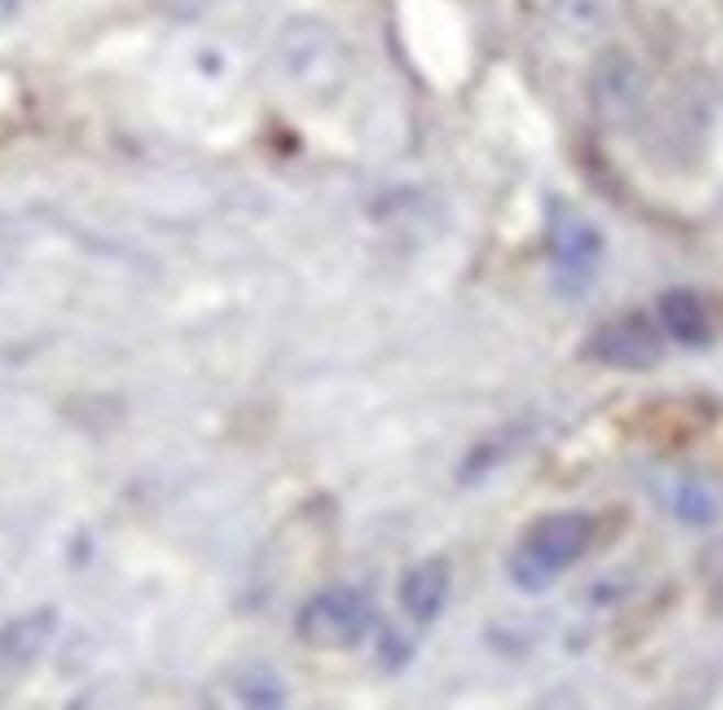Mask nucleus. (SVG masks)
Wrapping results in <instances>:
<instances>
[{
    "instance_id": "f257e3e1",
    "label": "nucleus",
    "mask_w": 723,
    "mask_h": 710,
    "mask_svg": "<svg viewBox=\"0 0 723 710\" xmlns=\"http://www.w3.org/2000/svg\"><path fill=\"white\" fill-rule=\"evenodd\" d=\"M271 67L285 80V89L311 107L342 102L355 80V54H351L346 36L333 23L311 19V14L280 23V32L271 41Z\"/></svg>"
},
{
    "instance_id": "f03ea898",
    "label": "nucleus",
    "mask_w": 723,
    "mask_h": 710,
    "mask_svg": "<svg viewBox=\"0 0 723 710\" xmlns=\"http://www.w3.org/2000/svg\"><path fill=\"white\" fill-rule=\"evenodd\" d=\"M594 542V520L581 511H555L529 524L520 546L511 551V581L520 590H546L555 586Z\"/></svg>"
},
{
    "instance_id": "7ed1b4c3",
    "label": "nucleus",
    "mask_w": 723,
    "mask_h": 710,
    "mask_svg": "<svg viewBox=\"0 0 723 710\" xmlns=\"http://www.w3.org/2000/svg\"><path fill=\"white\" fill-rule=\"evenodd\" d=\"M586 98L599 125L609 130H635L653 111V76L639 63L635 49L626 45H599L590 76H586Z\"/></svg>"
},
{
    "instance_id": "20e7f679",
    "label": "nucleus",
    "mask_w": 723,
    "mask_h": 710,
    "mask_svg": "<svg viewBox=\"0 0 723 710\" xmlns=\"http://www.w3.org/2000/svg\"><path fill=\"white\" fill-rule=\"evenodd\" d=\"M369 631H374V604L351 586L320 590L298 613V635L315 648H355Z\"/></svg>"
},
{
    "instance_id": "39448f33",
    "label": "nucleus",
    "mask_w": 723,
    "mask_h": 710,
    "mask_svg": "<svg viewBox=\"0 0 723 710\" xmlns=\"http://www.w3.org/2000/svg\"><path fill=\"white\" fill-rule=\"evenodd\" d=\"M586 351L594 355L599 365L609 369H626V374H639V369H653L661 365L666 355V333L653 315L644 311H631V315H618L609 324H599L586 342Z\"/></svg>"
},
{
    "instance_id": "423d86ee",
    "label": "nucleus",
    "mask_w": 723,
    "mask_h": 710,
    "mask_svg": "<svg viewBox=\"0 0 723 710\" xmlns=\"http://www.w3.org/2000/svg\"><path fill=\"white\" fill-rule=\"evenodd\" d=\"M599 258H604V235L590 218H581L577 209H555L550 213V263L559 271V280L581 285L594 276Z\"/></svg>"
},
{
    "instance_id": "0eeeda50",
    "label": "nucleus",
    "mask_w": 723,
    "mask_h": 710,
    "mask_svg": "<svg viewBox=\"0 0 723 710\" xmlns=\"http://www.w3.org/2000/svg\"><path fill=\"white\" fill-rule=\"evenodd\" d=\"M448 590H453V573H448V559L431 555L422 564H413L404 577H400V609L409 622L426 626L444 613L448 604Z\"/></svg>"
},
{
    "instance_id": "6e6552de",
    "label": "nucleus",
    "mask_w": 723,
    "mask_h": 710,
    "mask_svg": "<svg viewBox=\"0 0 723 710\" xmlns=\"http://www.w3.org/2000/svg\"><path fill=\"white\" fill-rule=\"evenodd\" d=\"M550 23L572 45H594L618 27V0H550Z\"/></svg>"
},
{
    "instance_id": "1a4fd4ad",
    "label": "nucleus",
    "mask_w": 723,
    "mask_h": 710,
    "mask_svg": "<svg viewBox=\"0 0 723 710\" xmlns=\"http://www.w3.org/2000/svg\"><path fill=\"white\" fill-rule=\"evenodd\" d=\"M657 324H661V333L670 337V342H679V346H705L710 342V311H705V302L692 293V289H675V293H666L661 302H657Z\"/></svg>"
},
{
    "instance_id": "9d476101",
    "label": "nucleus",
    "mask_w": 723,
    "mask_h": 710,
    "mask_svg": "<svg viewBox=\"0 0 723 710\" xmlns=\"http://www.w3.org/2000/svg\"><path fill=\"white\" fill-rule=\"evenodd\" d=\"M697 573H701V586H705V596L723 609V537H714L701 559H697Z\"/></svg>"
}]
</instances>
